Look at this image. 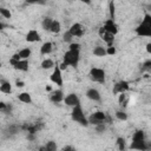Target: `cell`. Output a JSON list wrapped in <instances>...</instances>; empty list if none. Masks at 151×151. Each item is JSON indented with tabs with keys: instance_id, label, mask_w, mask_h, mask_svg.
Listing matches in <instances>:
<instances>
[{
	"instance_id": "f546056e",
	"label": "cell",
	"mask_w": 151,
	"mask_h": 151,
	"mask_svg": "<svg viewBox=\"0 0 151 151\" xmlns=\"http://www.w3.org/2000/svg\"><path fill=\"white\" fill-rule=\"evenodd\" d=\"M109 11H110V19L114 20L116 19V4H114V1L109 2Z\"/></svg>"
},
{
	"instance_id": "ffe728a7",
	"label": "cell",
	"mask_w": 151,
	"mask_h": 151,
	"mask_svg": "<svg viewBox=\"0 0 151 151\" xmlns=\"http://www.w3.org/2000/svg\"><path fill=\"white\" fill-rule=\"evenodd\" d=\"M31 54H32V51H31V48H29V47L21 48V50L18 52L19 58H20V59H22V60H28V58L31 57Z\"/></svg>"
},
{
	"instance_id": "9a60e30c",
	"label": "cell",
	"mask_w": 151,
	"mask_h": 151,
	"mask_svg": "<svg viewBox=\"0 0 151 151\" xmlns=\"http://www.w3.org/2000/svg\"><path fill=\"white\" fill-rule=\"evenodd\" d=\"M64 98H65V94L63 92V90H55V91H52L51 94H50V100L54 104H59L61 101H64Z\"/></svg>"
},
{
	"instance_id": "74e56055",
	"label": "cell",
	"mask_w": 151,
	"mask_h": 151,
	"mask_svg": "<svg viewBox=\"0 0 151 151\" xmlns=\"http://www.w3.org/2000/svg\"><path fill=\"white\" fill-rule=\"evenodd\" d=\"M105 130H106L105 124H100V125H97V126H96V131H97L98 133H103Z\"/></svg>"
},
{
	"instance_id": "60d3db41",
	"label": "cell",
	"mask_w": 151,
	"mask_h": 151,
	"mask_svg": "<svg viewBox=\"0 0 151 151\" xmlns=\"http://www.w3.org/2000/svg\"><path fill=\"white\" fill-rule=\"evenodd\" d=\"M35 137H37V134H34V133H28V134H27V139H28V140H34Z\"/></svg>"
},
{
	"instance_id": "3957f363",
	"label": "cell",
	"mask_w": 151,
	"mask_h": 151,
	"mask_svg": "<svg viewBox=\"0 0 151 151\" xmlns=\"http://www.w3.org/2000/svg\"><path fill=\"white\" fill-rule=\"evenodd\" d=\"M80 60V51H66L64 57H63V63L66 66H72V67H77Z\"/></svg>"
},
{
	"instance_id": "9c48e42d",
	"label": "cell",
	"mask_w": 151,
	"mask_h": 151,
	"mask_svg": "<svg viewBox=\"0 0 151 151\" xmlns=\"http://www.w3.org/2000/svg\"><path fill=\"white\" fill-rule=\"evenodd\" d=\"M64 103L67 105V106H71V107H76V106H79L80 105V98L78 97L77 93H68L67 96H65L64 98Z\"/></svg>"
},
{
	"instance_id": "5bb4252c",
	"label": "cell",
	"mask_w": 151,
	"mask_h": 151,
	"mask_svg": "<svg viewBox=\"0 0 151 151\" xmlns=\"http://www.w3.org/2000/svg\"><path fill=\"white\" fill-rule=\"evenodd\" d=\"M99 37L101 38V40L107 45V47L110 46H113V41H114V35L107 33L103 27L99 28Z\"/></svg>"
},
{
	"instance_id": "7a4b0ae2",
	"label": "cell",
	"mask_w": 151,
	"mask_h": 151,
	"mask_svg": "<svg viewBox=\"0 0 151 151\" xmlns=\"http://www.w3.org/2000/svg\"><path fill=\"white\" fill-rule=\"evenodd\" d=\"M134 32L139 37H151V15L149 13L144 15L143 21L137 26Z\"/></svg>"
},
{
	"instance_id": "4fadbf2b",
	"label": "cell",
	"mask_w": 151,
	"mask_h": 151,
	"mask_svg": "<svg viewBox=\"0 0 151 151\" xmlns=\"http://www.w3.org/2000/svg\"><path fill=\"white\" fill-rule=\"evenodd\" d=\"M103 28H104L107 33H110V34H112V35H116V34L118 33V31H119L118 25L116 24V21H114V20H111V19H107V20L104 22Z\"/></svg>"
},
{
	"instance_id": "bcb514c9",
	"label": "cell",
	"mask_w": 151,
	"mask_h": 151,
	"mask_svg": "<svg viewBox=\"0 0 151 151\" xmlns=\"http://www.w3.org/2000/svg\"><path fill=\"white\" fill-rule=\"evenodd\" d=\"M0 66H1V61H0Z\"/></svg>"
},
{
	"instance_id": "ac0fdd59",
	"label": "cell",
	"mask_w": 151,
	"mask_h": 151,
	"mask_svg": "<svg viewBox=\"0 0 151 151\" xmlns=\"http://www.w3.org/2000/svg\"><path fill=\"white\" fill-rule=\"evenodd\" d=\"M53 51V44L51 41H45L40 47V53L42 55H47Z\"/></svg>"
},
{
	"instance_id": "f1b7e54d",
	"label": "cell",
	"mask_w": 151,
	"mask_h": 151,
	"mask_svg": "<svg viewBox=\"0 0 151 151\" xmlns=\"http://www.w3.org/2000/svg\"><path fill=\"white\" fill-rule=\"evenodd\" d=\"M114 116H116V118H117L118 120H120V122H126L127 118H129V117H127V113H126L125 111H122V110L116 111Z\"/></svg>"
},
{
	"instance_id": "7c38bea8",
	"label": "cell",
	"mask_w": 151,
	"mask_h": 151,
	"mask_svg": "<svg viewBox=\"0 0 151 151\" xmlns=\"http://www.w3.org/2000/svg\"><path fill=\"white\" fill-rule=\"evenodd\" d=\"M130 88V84L126 80H119L113 85V93L119 94V93H125Z\"/></svg>"
},
{
	"instance_id": "2e32d148",
	"label": "cell",
	"mask_w": 151,
	"mask_h": 151,
	"mask_svg": "<svg viewBox=\"0 0 151 151\" xmlns=\"http://www.w3.org/2000/svg\"><path fill=\"white\" fill-rule=\"evenodd\" d=\"M86 97L88 99H91L92 101H100L101 100V94L100 92L94 88V87H90L87 91H86Z\"/></svg>"
},
{
	"instance_id": "ee69618b",
	"label": "cell",
	"mask_w": 151,
	"mask_h": 151,
	"mask_svg": "<svg viewBox=\"0 0 151 151\" xmlns=\"http://www.w3.org/2000/svg\"><path fill=\"white\" fill-rule=\"evenodd\" d=\"M38 151H46V149H45V146L42 145V146H40V147L38 149Z\"/></svg>"
},
{
	"instance_id": "44dd1931",
	"label": "cell",
	"mask_w": 151,
	"mask_h": 151,
	"mask_svg": "<svg viewBox=\"0 0 151 151\" xmlns=\"http://www.w3.org/2000/svg\"><path fill=\"white\" fill-rule=\"evenodd\" d=\"M18 99L25 104H32V97L28 92H21L18 94Z\"/></svg>"
},
{
	"instance_id": "cb8c5ba5",
	"label": "cell",
	"mask_w": 151,
	"mask_h": 151,
	"mask_svg": "<svg viewBox=\"0 0 151 151\" xmlns=\"http://www.w3.org/2000/svg\"><path fill=\"white\" fill-rule=\"evenodd\" d=\"M19 130H20V127H19L18 125H9V126L5 130V132H6V134H7V136L12 137V136L17 134V133L19 132Z\"/></svg>"
},
{
	"instance_id": "52a82bcc",
	"label": "cell",
	"mask_w": 151,
	"mask_h": 151,
	"mask_svg": "<svg viewBox=\"0 0 151 151\" xmlns=\"http://www.w3.org/2000/svg\"><path fill=\"white\" fill-rule=\"evenodd\" d=\"M20 129L24 130V131H26L27 133H34V134H37V132H39L40 130L44 129V123L41 120H37L34 123H26Z\"/></svg>"
},
{
	"instance_id": "b9f144b4",
	"label": "cell",
	"mask_w": 151,
	"mask_h": 151,
	"mask_svg": "<svg viewBox=\"0 0 151 151\" xmlns=\"http://www.w3.org/2000/svg\"><path fill=\"white\" fill-rule=\"evenodd\" d=\"M146 51H147V53H151V44L150 42L146 45Z\"/></svg>"
},
{
	"instance_id": "1f68e13d",
	"label": "cell",
	"mask_w": 151,
	"mask_h": 151,
	"mask_svg": "<svg viewBox=\"0 0 151 151\" xmlns=\"http://www.w3.org/2000/svg\"><path fill=\"white\" fill-rule=\"evenodd\" d=\"M0 14L5 18V19H11L12 18V13L9 9L5 8V7H0Z\"/></svg>"
},
{
	"instance_id": "d6a6232c",
	"label": "cell",
	"mask_w": 151,
	"mask_h": 151,
	"mask_svg": "<svg viewBox=\"0 0 151 151\" xmlns=\"http://www.w3.org/2000/svg\"><path fill=\"white\" fill-rule=\"evenodd\" d=\"M142 71H143V72H145V71H146V72H150V71H151V60H150V59L143 63V65H142Z\"/></svg>"
},
{
	"instance_id": "e0dca14e",
	"label": "cell",
	"mask_w": 151,
	"mask_h": 151,
	"mask_svg": "<svg viewBox=\"0 0 151 151\" xmlns=\"http://www.w3.org/2000/svg\"><path fill=\"white\" fill-rule=\"evenodd\" d=\"M40 34L37 29H29L26 34V41L28 42H37V41H40Z\"/></svg>"
},
{
	"instance_id": "d4e9b609",
	"label": "cell",
	"mask_w": 151,
	"mask_h": 151,
	"mask_svg": "<svg viewBox=\"0 0 151 151\" xmlns=\"http://www.w3.org/2000/svg\"><path fill=\"white\" fill-rule=\"evenodd\" d=\"M93 54L96 57H105L106 55V48L104 46H97L93 48Z\"/></svg>"
},
{
	"instance_id": "d6986e66",
	"label": "cell",
	"mask_w": 151,
	"mask_h": 151,
	"mask_svg": "<svg viewBox=\"0 0 151 151\" xmlns=\"http://www.w3.org/2000/svg\"><path fill=\"white\" fill-rule=\"evenodd\" d=\"M0 92L6 93V94L12 93V85H11V83L7 81V80H2L0 83Z\"/></svg>"
},
{
	"instance_id": "6da1fadb",
	"label": "cell",
	"mask_w": 151,
	"mask_h": 151,
	"mask_svg": "<svg viewBox=\"0 0 151 151\" xmlns=\"http://www.w3.org/2000/svg\"><path fill=\"white\" fill-rule=\"evenodd\" d=\"M130 149L137 151H149L150 145L145 140V133L143 130H137L132 136V142L130 144Z\"/></svg>"
},
{
	"instance_id": "ba28073f",
	"label": "cell",
	"mask_w": 151,
	"mask_h": 151,
	"mask_svg": "<svg viewBox=\"0 0 151 151\" xmlns=\"http://www.w3.org/2000/svg\"><path fill=\"white\" fill-rule=\"evenodd\" d=\"M50 80H51L53 84H55L57 86H59V87H61V86H63V84H64L63 74H61V71H60V68L58 67V65H57V66H54L53 72H52V74L50 76Z\"/></svg>"
},
{
	"instance_id": "484cf974",
	"label": "cell",
	"mask_w": 151,
	"mask_h": 151,
	"mask_svg": "<svg viewBox=\"0 0 151 151\" xmlns=\"http://www.w3.org/2000/svg\"><path fill=\"white\" fill-rule=\"evenodd\" d=\"M50 31H51L52 33H55V34L59 33V32L61 31V24H60V21H58V20H53Z\"/></svg>"
},
{
	"instance_id": "4316f807",
	"label": "cell",
	"mask_w": 151,
	"mask_h": 151,
	"mask_svg": "<svg viewBox=\"0 0 151 151\" xmlns=\"http://www.w3.org/2000/svg\"><path fill=\"white\" fill-rule=\"evenodd\" d=\"M0 111L2 113H11L12 112V105L8 104V103H4V101H0Z\"/></svg>"
},
{
	"instance_id": "83f0119b",
	"label": "cell",
	"mask_w": 151,
	"mask_h": 151,
	"mask_svg": "<svg viewBox=\"0 0 151 151\" xmlns=\"http://www.w3.org/2000/svg\"><path fill=\"white\" fill-rule=\"evenodd\" d=\"M44 146H45L46 151H57V149H58V145L54 140H47Z\"/></svg>"
},
{
	"instance_id": "f6af8a7d",
	"label": "cell",
	"mask_w": 151,
	"mask_h": 151,
	"mask_svg": "<svg viewBox=\"0 0 151 151\" xmlns=\"http://www.w3.org/2000/svg\"><path fill=\"white\" fill-rule=\"evenodd\" d=\"M4 27H5V25H4V24L0 21V31H1V29H4Z\"/></svg>"
},
{
	"instance_id": "836d02e7",
	"label": "cell",
	"mask_w": 151,
	"mask_h": 151,
	"mask_svg": "<svg viewBox=\"0 0 151 151\" xmlns=\"http://www.w3.org/2000/svg\"><path fill=\"white\" fill-rule=\"evenodd\" d=\"M118 103L123 106H125L126 105V103H127V97H126V94L125 93H119V97H118Z\"/></svg>"
},
{
	"instance_id": "8d00e7d4",
	"label": "cell",
	"mask_w": 151,
	"mask_h": 151,
	"mask_svg": "<svg viewBox=\"0 0 151 151\" xmlns=\"http://www.w3.org/2000/svg\"><path fill=\"white\" fill-rule=\"evenodd\" d=\"M117 52L116 47L114 46H110V47H106V55H114Z\"/></svg>"
},
{
	"instance_id": "7402d4cb",
	"label": "cell",
	"mask_w": 151,
	"mask_h": 151,
	"mask_svg": "<svg viewBox=\"0 0 151 151\" xmlns=\"http://www.w3.org/2000/svg\"><path fill=\"white\" fill-rule=\"evenodd\" d=\"M52 21L53 19L51 17H45L41 21V27L44 31H50L51 29V25H52Z\"/></svg>"
},
{
	"instance_id": "8992f818",
	"label": "cell",
	"mask_w": 151,
	"mask_h": 151,
	"mask_svg": "<svg viewBox=\"0 0 151 151\" xmlns=\"http://www.w3.org/2000/svg\"><path fill=\"white\" fill-rule=\"evenodd\" d=\"M106 116L107 114L103 111H96L87 118V122H88V124H92L94 126L100 125V124H105L106 123Z\"/></svg>"
},
{
	"instance_id": "4dcf8cb0",
	"label": "cell",
	"mask_w": 151,
	"mask_h": 151,
	"mask_svg": "<svg viewBox=\"0 0 151 151\" xmlns=\"http://www.w3.org/2000/svg\"><path fill=\"white\" fill-rule=\"evenodd\" d=\"M117 146H118L119 151H125V147H126L125 138H123V137H118V138H117Z\"/></svg>"
},
{
	"instance_id": "d590c367",
	"label": "cell",
	"mask_w": 151,
	"mask_h": 151,
	"mask_svg": "<svg viewBox=\"0 0 151 151\" xmlns=\"http://www.w3.org/2000/svg\"><path fill=\"white\" fill-rule=\"evenodd\" d=\"M80 47H81L80 44H78V42H71L68 50H71V51H80Z\"/></svg>"
},
{
	"instance_id": "e575fe53",
	"label": "cell",
	"mask_w": 151,
	"mask_h": 151,
	"mask_svg": "<svg viewBox=\"0 0 151 151\" xmlns=\"http://www.w3.org/2000/svg\"><path fill=\"white\" fill-rule=\"evenodd\" d=\"M72 39H73V37L68 33V31L63 34V40H64L65 42H70V44H71V42H72Z\"/></svg>"
},
{
	"instance_id": "277c9868",
	"label": "cell",
	"mask_w": 151,
	"mask_h": 151,
	"mask_svg": "<svg viewBox=\"0 0 151 151\" xmlns=\"http://www.w3.org/2000/svg\"><path fill=\"white\" fill-rule=\"evenodd\" d=\"M71 118L73 122L83 125V126H87L88 125V122H87V117L85 116L84 111H83V107L81 105L79 106H76V107H72V112H71Z\"/></svg>"
},
{
	"instance_id": "30bf717a",
	"label": "cell",
	"mask_w": 151,
	"mask_h": 151,
	"mask_svg": "<svg viewBox=\"0 0 151 151\" xmlns=\"http://www.w3.org/2000/svg\"><path fill=\"white\" fill-rule=\"evenodd\" d=\"M68 33L74 38V37H83L85 33V28L79 22H74L71 25V27L68 28Z\"/></svg>"
},
{
	"instance_id": "5b68a950",
	"label": "cell",
	"mask_w": 151,
	"mask_h": 151,
	"mask_svg": "<svg viewBox=\"0 0 151 151\" xmlns=\"http://www.w3.org/2000/svg\"><path fill=\"white\" fill-rule=\"evenodd\" d=\"M88 77L94 83H99V84H104L105 83V78H106V73L103 68L100 67H92L90 70Z\"/></svg>"
},
{
	"instance_id": "8fae6325",
	"label": "cell",
	"mask_w": 151,
	"mask_h": 151,
	"mask_svg": "<svg viewBox=\"0 0 151 151\" xmlns=\"http://www.w3.org/2000/svg\"><path fill=\"white\" fill-rule=\"evenodd\" d=\"M9 64L18 71H21V72H26L28 71V60H14V59H9Z\"/></svg>"
},
{
	"instance_id": "ab89813d",
	"label": "cell",
	"mask_w": 151,
	"mask_h": 151,
	"mask_svg": "<svg viewBox=\"0 0 151 151\" xmlns=\"http://www.w3.org/2000/svg\"><path fill=\"white\" fill-rule=\"evenodd\" d=\"M15 85H17V87H24V86H25V83H24L22 80H19V79H18V80L15 81Z\"/></svg>"
},
{
	"instance_id": "603a6c76",
	"label": "cell",
	"mask_w": 151,
	"mask_h": 151,
	"mask_svg": "<svg viewBox=\"0 0 151 151\" xmlns=\"http://www.w3.org/2000/svg\"><path fill=\"white\" fill-rule=\"evenodd\" d=\"M40 66H41V68H42V70H50V68H54V61H53L52 59L47 58V59H44V60L41 61Z\"/></svg>"
},
{
	"instance_id": "f35d334b",
	"label": "cell",
	"mask_w": 151,
	"mask_h": 151,
	"mask_svg": "<svg viewBox=\"0 0 151 151\" xmlns=\"http://www.w3.org/2000/svg\"><path fill=\"white\" fill-rule=\"evenodd\" d=\"M61 151H77V150L73 146H71V145H66V146H64L61 149Z\"/></svg>"
},
{
	"instance_id": "7bdbcfd3",
	"label": "cell",
	"mask_w": 151,
	"mask_h": 151,
	"mask_svg": "<svg viewBox=\"0 0 151 151\" xmlns=\"http://www.w3.org/2000/svg\"><path fill=\"white\" fill-rule=\"evenodd\" d=\"M45 90H46V91H48V92H52V87H51L50 85H47V86L45 87Z\"/></svg>"
}]
</instances>
